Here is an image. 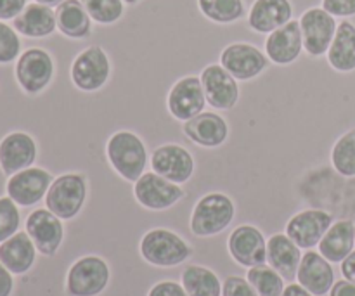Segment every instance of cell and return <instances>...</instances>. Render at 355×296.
<instances>
[{
	"label": "cell",
	"instance_id": "6da1fadb",
	"mask_svg": "<svg viewBox=\"0 0 355 296\" xmlns=\"http://www.w3.org/2000/svg\"><path fill=\"white\" fill-rule=\"evenodd\" d=\"M106 156L114 172L128 182H137L148 166V149L130 130H118L107 139Z\"/></svg>",
	"mask_w": 355,
	"mask_h": 296
},
{
	"label": "cell",
	"instance_id": "7a4b0ae2",
	"mask_svg": "<svg viewBox=\"0 0 355 296\" xmlns=\"http://www.w3.org/2000/svg\"><path fill=\"white\" fill-rule=\"evenodd\" d=\"M236 208L231 198L222 193H210L196 203L191 217V231L198 238L220 234L234 220Z\"/></svg>",
	"mask_w": 355,
	"mask_h": 296
},
{
	"label": "cell",
	"instance_id": "3957f363",
	"mask_svg": "<svg viewBox=\"0 0 355 296\" xmlns=\"http://www.w3.org/2000/svg\"><path fill=\"white\" fill-rule=\"evenodd\" d=\"M87 200V179L82 173H62L49 187L45 207L61 220H71Z\"/></svg>",
	"mask_w": 355,
	"mask_h": 296
},
{
	"label": "cell",
	"instance_id": "277c9868",
	"mask_svg": "<svg viewBox=\"0 0 355 296\" xmlns=\"http://www.w3.org/2000/svg\"><path fill=\"white\" fill-rule=\"evenodd\" d=\"M141 255L155 267H175L191 256V246L168 229H153L141 241Z\"/></svg>",
	"mask_w": 355,
	"mask_h": 296
},
{
	"label": "cell",
	"instance_id": "5b68a950",
	"mask_svg": "<svg viewBox=\"0 0 355 296\" xmlns=\"http://www.w3.org/2000/svg\"><path fill=\"white\" fill-rule=\"evenodd\" d=\"M55 73V62L45 49L31 47L21 52L16 61L14 75L21 90L30 96H37L51 85Z\"/></svg>",
	"mask_w": 355,
	"mask_h": 296
},
{
	"label": "cell",
	"instance_id": "8992f818",
	"mask_svg": "<svg viewBox=\"0 0 355 296\" xmlns=\"http://www.w3.org/2000/svg\"><path fill=\"white\" fill-rule=\"evenodd\" d=\"M71 82L82 92L103 89L111 76V59L101 45L83 49L71 64Z\"/></svg>",
	"mask_w": 355,
	"mask_h": 296
},
{
	"label": "cell",
	"instance_id": "52a82bcc",
	"mask_svg": "<svg viewBox=\"0 0 355 296\" xmlns=\"http://www.w3.org/2000/svg\"><path fill=\"white\" fill-rule=\"evenodd\" d=\"M110 267L99 256L76 260L66 276V293L69 296H97L110 284Z\"/></svg>",
	"mask_w": 355,
	"mask_h": 296
},
{
	"label": "cell",
	"instance_id": "ba28073f",
	"mask_svg": "<svg viewBox=\"0 0 355 296\" xmlns=\"http://www.w3.org/2000/svg\"><path fill=\"white\" fill-rule=\"evenodd\" d=\"M302 38H304V51L312 58H321L328 54L329 45L335 38L336 23L335 16L322 7H311L300 16Z\"/></svg>",
	"mask_w": 355,
	"mask_h": 296
},
{
	"label": "cell",
	"instance_id": "9c48e42d",
	"mask_svg": "<svg viewBox=\"0 0 355 296\" xmlns=\"http://www.w3.org/2000/svg\"><path fill=\"white\" fill-rule=\"evenodd\" d=\"M134 196L141 207L148 210H168L179 203L186 193L180 184H173L155 172H144L137 182H134Z\"/></svg>",
	"mask_w": 355,
	"mask_h": 296
},
{
	"label": "cell",
	"instance_id": "30bf717a",
	"mask_svg": "<svg viewBox=\"0 0 355 296\" xmlns=\"http://www.w3.org/2000/svg\"><path fill=\"white\" fill-rule=\"evenodd\" d=\"M220 64L236 80L248 82L266 71L269 66V58L255 45L246 44V42H236V44H229L220 52Z\"/></svg>",
	"mask_w": 355,
	"mask_h": 296
},
{
	"label": "cell",
	"instance_id": "8fae6325",
	"mask_svg": "<svg viewBox=\"0 0 355 296\" xmlns=\"http://www.w3.org/2000/svg\"><path fill=\"white\" fill-rule=\"evenodd\" d=\"M54 182L51 172L40 166H30L21 172L9 177L6 184L7 196L17 204V207H33L45 200L49 187Z\"/></svg>",
	"mask_w": 355,
	"mask_h": 296
},
{
	"label": "cell",
	"instance_id": "7c38bea8",
	"mask_svg": "<svg viewBox=\"0 0 355 296\" xmlns=\"http://www.w3.org/2000/svg\"><path fill=\"white\" fill-rule=\"evenodd\" d=\"M203 83L200 76H184L179 82L173 83L166 97V107L175 120L187 121L191 118L203 113L207 106Z\"/></svg>",
	"mask_w": 355,
	"mask_h": 296
},
{
	"label": "cell",
	"instance_id": "4fadbf2b",
	"mask_svg": "<svg viewBox=\"0 0 355 296\" xmlns=\"http://www.w3.org/2000/svg\"><path fill=\"white\" fill-rule=\"evenodd\" d=\"M26 232L37 252L44 256H54L64 238L61 218L47 208H38L28 215Z\"/></svg>",
	"mask_w": 355,
	"mask_h": 296
},
{
	"label": "cell",
	"instance_id": "5bb4252c",
	"mask_svg": "<svg viewBox=\"0 0 355 296\" xmlns=\"http://www.w3.org/2000/svg\"><path fill=\"white\" fill-rule=\"evenodd\" d=\"M203 83L207 103L211 107L220 111L232 110L239 99L238 80L218 62V64H208L200 75Z\"/></svg>",
	"mask_w": 355,
	"mask_h": 296
},
{
	"label": "cell",
	"instance_id": "9a60e30c",
	"mask_svg": "<svg viewBox=\"0 0 355 296\" xmlns=\"http://www.w3.org/2000/svg\"><path fill=\"white\" fill-rule=\"evenodd\" d=\"M333 217L324 210H305L290 218L286 224V236L302 250H311L321 243Z\"/></svg>",
	"mask_w": 355,
	"mask_h": 296
},
{
	"label": "cell",
	"instance_id": "2e32d148",
	"mask_svg": "<svg viewBox=\"0 0 355 296\" xmlns=\"http://www.w3.org/2000/svg\"><path fill=\"white\" fill-rule=\"evenodd\" d=\"M37 155V142L30 134L21 130L10 132L0 141V170L3 175H14L33 166Z\"/></svg>",
	"mask_w": 355,
	"mask_h": 296
},
{
	"label": "cell",
	"instance_id": "e0dca14e",
	"mask_svg": "<svg viewBox=\"0 0 355 296\" xmlns=\"http://www.w3.org/2000/svg\"><path fill=\"white\" fill-rule=\"evenodd\" d=\"M151 168L170 182L186 184L194 173V158L182 146L165 144L153 151Z\"/></svg>",
	"mask_w": 355,
	"mask_h": 296
},
{
	"label": "cell",
	"instance_id": "ac0fdd59",
	"mask_svg": "<svg viewBox=\"0 0 355 296\" xmlns=\"http://www.w3.org/2000/svg\"><path fill=\"white\" fill-rule=\"evenodd\" d=\"M229 253L239 265L252 269L267 262V241L253 225H239L227 241Z\"/></svg>",
	"mask_w": 355,
	"mask_h": 296
},
{
	"label": "cell",
	"instance_id": "d6986e66",
	"mask_svg": "<svg viewBox=\"0 0 355 296\" xmlns=\"http://www.w3.org/2000/svg\"><path fill=\"white\" fill-rule=\"evenodd\" d=\"M302 51H304V38H302L300 21L291 19L290 23L267 35L266 54L274 64H291L300 58Z\"/></svg>",
	"mask_w": 355,
	"mask_h": 296
},
{
	"label": "cell",
	"instance_id": "ffe728a7",
	"mask_svg": "<svg viewBox=\"0 0 355 296\" xmlns=\"http://www.w3.org/2000/svg\"><path fill=\"white\" fill-rule=\"evenodd\" d=\"M293 19L290 0H255L248 12V28L255 33L269 35Z\"/></svg>",
	"mask_w": 355,
	"mask_h": 296
},
{
	"label": "cell",
	"instance_id": "44dd1931",
	"mask_svg": "<svg viewBox=\"0 0 355 296\" xmlns=\"http://www.w3.org/2000/svg\"><path fill=\"white\" fill-rule=\"evenodd\" d=\"M297 281L314 296L328 295L335 284V272H333L331 262H328L321 253L307 252L302 256Z\"/></svg>",
	"mask_w": 355,
	"mask_h": 296
},
{
	"label": "cell",
	"instance_id": "7402d4cb",
	"mask_svg": "<svg viewBox=\"0 0 355 296\" xmlns=\"http://www.w3.org/2000/svg\"><path fill=\"white\" fill-rule=\"evenodd\" d=\"M184 134L201 148H218L229 137V125L220 114L207 111L184 121Z\"/></svg>",
	"mask_w": 355,
	"mask_h": 296
},
{
	"label": "cell",
	"instance_id": "603a6c76",
	"mask_svg": "<svg viewBox=\"0 0 355 296\" xmlns=\"http://www.w3.org/2000/svg\"><path fill=\"white\" fill-rule=\"evenodd\" d=\"M14 30L26 38H47L58 30L55 10L44 3H26L23 12L12 21Z\"/></svg>",
	"mask_w": 355,
	"mask_h": 296
},
{
	"label": "cell",
	"instance_id": "cb8c5ba5",
	"mask_svg": "<svg viewBox=\"0 0 355 296\" xmlns=\"http://www.w3.org/2000/svg\"><path fill=\"white\" fill-rule=\"evenodd\" d=\"M37 248L28 232H16L12 238L0 243V262L12 276H23L33 267Z\"/></svg>",
	"mask_w": 355,
	"mask_h": 296
},
{
	"label": "cell",
	"instance_id": "d4e9b609",
	"mask_svg": "<svg viewBox=\"0 0 355 296\" xmlns=\"http://www.w3.org/2000/svg\"><path fill=\"white\" fill-rule=\"evenodd\" d=\"M302 248H298L286 234H274L267 241V263L284 281L297 279L302 262Z\"/></svg>",
	"mask_w": 355,
	"mask_h": 296
},
{
	"label": "cell",
	"instance_id": "484cf974",
	"mask_svg": "<svg viewBox=\"0 0 355 296\" xmlns=\"http://www.w3.org/2000/svg\"><path fill=\"white\" fill-rule=\"evenodd\" d=\"M58 30L73 40H83L92 35V17L87 12L82 0H64L55 7Z\"/></svg>",
	"mask_w": 355,
	"mask_h": 296
},
{
	"label": "cell",
	"instance_id": "4316f807",
	"mask_svg": "<svg viewBox=\"0 0 355 296\" xmlns=\"http://www.w3.org/2000/svg\"><path fill=\"white\" fill-rule=\"evenodd\" d=\"M355 245V225L352 220L335 222L319 243V253L331 263H342Z\"/></svg>",
	"mask_w": 355,
	"mask_h": 296
},
{
	"label": "cell",
	"instance_id": "83f0119b",
	"mask_svg": "<svg viewBox=\"0 0 355 296\" xmlns=\"http://www.w3.org/2000/svg\"><path fill=\"white\" fill-rule=\"evenodd\" d=\"M328 62L340 73L355 69V26L350 21H342L336 28L335 38L328 51Z\"/></svg>",
	"mask_w": 355,
	"mask_h": 296
},
{
	"label": "cell",
	"instance_id": "f1b7e54d",
	"mask_svg": "<svg viewBox=\"0 0 355 296\" xmlns=\"http://www.w3.org/2000/svg\"><path fill=\"white\" fill-rule=\"evenodd\" d=\"M182 286L189 296H220L222 286L214 270L201 265H189L184 269Z\"/></svg>",
	"mask_w": 355,
	"mask_h": 296
},
{
	"label": "cell",
	"instance_id": "f546056e",
	"mask_svg": "<svg viewBox=\"0 0 355 296\" xmlns=\"http://www.w3.org/2000/svg\"><path fill=\"white\" fill-rule=\"evenodd\" d=\"M201 14L217 24H231L245 17L243 0H198Z\"/></svg>",
	"mask_w": 355,
	"mask_h": 296
},
{
	"label": "cell",
	"instance_id": "4dcf8cb0",
	"mask_svg": "<svg viewBox=\"0 0 355 296\" xmlns=\"http://www.w3.org/2000/svg\"><path fill=\"white\" fill-rule=\"evenodd\" d=\"M333 168L343 177H355V128L343 134L331 149Z\"/></svg>",
	"mask_w": 355,
	"mask_h": 296
},
{
	"label": "cell",
	"instance_id": "1f68e13d",
	"mask_svg": "<svg viewBox=\"0 0 355 296\" xmlns=\"http://www.w3.org/2000/svg\"><path fill=\"white\" fill-rule=\"evenodd\" d=\"M248 281L259 296H281L284 291V279L270 265H257L248 270Z\"/></svg>",
	"mask_w": 355,
	"mask_h": 296
},
{
	"label": "cell",
	"instance_id": "d6a6232c",
	"mask_svg": "<svg viewBox=\"0 0 355 296\" xmlns=\"http://www.w3.org/2000/svg\"><path fill=\"white\" fill-rule=\"evenodd\" d=\"M87 12L97 24H114L123 17L125 2L123 0H82Z\"/></svg>",
	"mask_w": 355,
	"mask_h": 296
},
{
	"label": "cell",
	"instance_id": "836d02e7",
	"mask_svg": "<svg viewBox=\"0 0 355 296\" xmlns=\"http://www.w3.org/2000/svg\"><path fill=\"white\" fill-rule=\"evenodd\" d=\"M21 215L17 204L9 196L0 198V243L19 232Z\"/></svg>",
	"mask_w": 355,
	"mask_h": 296
},
{
	"label": "cell",
	"instance_id": "e575fe53",
	"mask_svg": "<svg viewBox=\"0 0 355 296\" xmlns=\"http://www.w3.org/2000/svg\"><path fill=\"white\" fill-rule=\"evenodd\" d=\"M21 55V38L14 26L0 21V64H10Z\"/></svg>",
	"mask_w": 355,
	"mask_h": 296
},
{
	"label": "cell",
	"instance_id": "d590c367",
	"mask_svg": "<svg viewBox=\"0 0 355 296\" xmlns=\"http://www.w3.org/2000/svg\"><path fill=\"white\" fill-rule=\"evenodd\" d=\"M222 296H259L248 279L229 276L222 284Z\"/></svg>",
	"mask_w": 355,
	"mask_h": 296
},
{
	"label": "cell",
	"instance_id": "8d00e7d4",
	"mask_svg": "<svg viewBox=\"0 0 355 296\" xmlns=\"http://www.w3.org/2000/svg\"><path fill=\"white\" fill-rule=\"evenodd\" d=\"M321 7L335 17L355 16V0H322Z\"/></svg>",
	"mask_w": 355,
	"mask_h": 296
},
{
	"label": "cell",
	"instance_id": "74e56055",
	"mask_svg": "<svg viewBox=\"0 0 355 296\" xmlns=\"http://www.w3.org/2000/svg\"><path fill=\"white\" fill-rule=\"evenodd\" d=\"M26 3V0H0V21H14Z\"/></svg>",
	"mask_w": 355,
	"mask_h": 296
},
{
	"label": "cell",
	"instance_id": "f35d334b",
	"mask_svg": "<svg viewBox=\"0 0 355 296\" xmlns=\"http://www.w3.org/2000/svg\"><path fill=\"white\" fill-rule=\"evenodd\" d=\"M148 296H189L184 290L182 284L173 283V281H162L155 284L149 291Z\"/></svg>",
	"mask_w": 355,
	"mask_h": 296
},
{
	"label": "cell",
	"instance_id": "ab89813d",
	"mask_svg": "<svg viewBox=\"0 0 355 296\" xmlns=\"http://www.w3.org/2000/svg\"><path fill=\"white\" fill-rule=\"evenodd\" d=\"M14 291V279L12 274L3 267L0 262V296H10Z\"/></svg>",
	"mask_w": 355,
	"mask_h": 296
},
{
	"label": "cell",
	"instance_id": "60d3db41",
	"mask_svg": "<svg viewBox=\"0 0 355 296\" xmlns=\"http://www.w3.org/2000/svg\"><path fill=\"white\" fill-rule=\"evenodd\" d=\"M329 296H355V284L350 281H336L333 284Z\"/></svg>",
	"mask_w": 355,
	"mask_h": 296
},
{
	"label": "cell",
	"instance_id": "b9f144b4",
	"mask_svg": "<svg viewBox=\"0 0 355 296\" xmlns=\"http://www.w3.org/2000/svg\"><path fill=\"white\" fill-rule=\"evenodd\" d=\"M342 274L347 281L355 284V252L350 253L342 262Z\"/></svg>",
	"mask_w": 355,
	"mask_h": 296
},
{
	"label": "cell",
	"instance_id": "7bdbcfd3",
	"mask_svg": "<svg viewBox=\"0 0 355 296\" xmlns=\"http://www.w3.org/2000/svg\"><path fill=\"white\" fill-rule=\"evenodd\" d=\"M281 296H314L311 291L305 290L302 284H290V286L284 288L283 295Z\"/></svg>",
	"mask_w": 355,
	"mask_h": 296
},
{
	"label": "cell",
	"instance_id": "ee69618b",
	"mask_svg": "<svg viewBox=\"0 0 355 296\" xmlns=\"http://www.w3.org/2000/svg\"><path fill=\"white\" fill-rule=\"evenodd\" d=\"M33 2L44 3V6H49V7H58L59 3H62L64 0H33Z\"/></svg>",
	"mask_w": 355,
	"mask_h": 296
},
{
	"label": "cell",
	"instance_id": "f6af8a7d",
	"mask_svg": "<svg viewBox=\"0 0 355 296\" xmlns=\"http://www.w3.org/2000/svg\"><path fill=\"white\" fill-rule=\"evenodd\" d=\"M125 3H128V6H134V3H137L139 0H123Z\"/></svg>",
	"mask_w": 355,
	"mask_h": 296
}]
</instances>
